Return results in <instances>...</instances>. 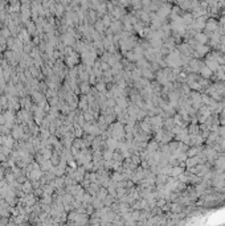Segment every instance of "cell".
Here are the masks:
<instances>
[{
  "label": "cell",
  "mask_w": 225,
  "mask_h": 226,
  "mask_svg": "<svg viewBox=\"0 0 225 226\" xmlns=\"http://www.w3.org/2000/svg\"><path fill=\"white\" fill-rule=\"evenodd\" d=\"M205 29H207V32H216L219 29V23L215 19H211V20H208L207 24H205Z\"/></svg>",
  "instance_id": "1"
},
{
  "label": "cell",
  "mask_w": 225,
  "mask_h": 226,
  "mask_svg": "<svg viewBox=\"0 0 225 226\" xmlns=\"http://www.w3.org/2000/svg\"><path fill=\"white\" fill-rule=\"evenodd\" d=\"M170 12H171V6L170 4H163L162 7H160V9L158 11V15H159V17H166V16H168L170 15Z\"/></svg>",
  "instance_id": "2"
},
{
  "label": "cell",
  "mask_w": 225,
  "mask_h": 226,
  "mask_svg": "<svg viewBox=\"0 0 225 226\" xmlns=\"http://www.w3.org/2000/svg\"><path fill=\"white\" fill-rule=\"evenodd\" d=\"M216 167L219 169H225V155H219V159L216 161Z\"/></svg>",
  "instance_id": "3"
},
{
  "label": "cell",
  "mask_w": 225,
  "mask_h": 226,
  "mask_svg": "<svg viewBox=\"0 0 225 226\" xmlns=\"http://www.w3.org/2000/svg\"><path fill=\"white\" fill-rule=\"evenodd\" d=\"M196 41L200 44H205L208 41V36L204 33H197L196 34Z\"/></svg>",
  "instance_id": "4"
},
{
  "label": "cell",
  "mask_w": 225,
  "mask_h": 226,
  "mask_svg": "<svg viewBox=\"0 0 225 226\" xmlns=\"http://www.w3.org/2000/svg\"><path fill=\"white\" fill-rule=\"evenodd\" d=\"M200 73H201V74L204 75L205 78H208V77H209V75L212 74V70H211V69H209V68H208V66H203V68L200 69Z\"/></svg>",
  "instance_id": "5"
},
{
  "label": "cell",
  "mask_w": 225,
  "mask_h": 226,
  "mask_svg": "<svg viewBox=\"0 0 225 226\" xmlns=\"http://www.w3.org/2000/svg\"><path fill=\"white\" fill-rule=\"evenodd\" d=\"M182 173H183V168H179V167H177V168L171 169V175L172 176H180Z\"/></svg>",
  "instance_id": "6"
},
{
  "label": "cell",
  "mask_w": 225,
  "mask_h": 226,
  "mask_svg": "<svg viewBox=\"0 0 225 226\" xmlns=\"http://www.w3.org/2000/svg\"><path fill=\"white\" fill-rule=\"evenodd\" d=\"M180 209H182V208H180L179 204H173V205H172V210H173V212H180Z\"/></svg>",
  "instance_id": "7"
},
{
  "label": "cell",
  "mask_w": 225,
  "mask_h": 226,
  "mask_svg": "<svg viewBox=\"0 0 225 226\" xmlns=\"http://www.w3.org/2000/svg\"><path fill=\"white\" fill-rule=\"evenodd\" d=\"M15 136H21V134H23V132H21V128L20 127H19V128H15Z\"/></svg>",
  "instance_id": "8"
}]
</instances>
